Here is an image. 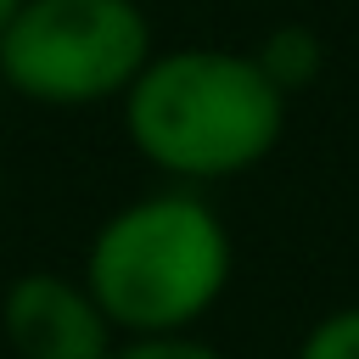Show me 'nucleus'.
<instances>
[{
  "mask_svg": "<svg viewBox=\"0 0 359 359\" xmlns=\"http://www.w3.org/2000/svg\"><path fill=\"white\" fill-rule=\"evenodd\" d=\"M118 107L135 151L191 191L252 174L286 129V95L269 84L258 56L224 45L151 50Z\"/></svg>",
  "mask_w": 359,
  "mask_h": 359,
  "instance_id": "nucleus-1",
  "label": "nucleus"
},
{
  "mask_svg": "<svg viewBox=\"0 0 359 359\" xmlns=\"http://www.w3.org/2000/svg\"><path fill=\"white\" fill-rule=\"evenodd\" d=\"M236 247L219 208L168 185L123 202L84 247V286L118 337H180L230 292Z\"/></svg>",
  "mask_w": 359,
  "mask_h": 359,
  "instance_id": "nucleus-2",
  "label": "nucleus"
},
{
  "mask_svg": "<svg viewBox=\"0 0 359 359\" xmlns=\"http://www.w3.org/2000/svg\"><path fill=\"white\" fill-rule=\"evenodd\" d=\"M140 0H22L0 34V79L34 107L123 101L151 62Z\"/></svg>",
  "mask_w": 359,
  "mask_h": 359,
  "instance_id": "nucleus-3",
  "label": "nucleus"
},
{
  "mask_svg": "<svg viewBox=\"0 0 359 359\" xmlns=\"http://www.w3.org/2000/svg\"><path fill=\"white\" fill-rule=\"evenodd\" d=\"M0 331L17 359H107L118 348V331L90 286L56 269H28L6 286Z\"/></svg>",
  "mask_w": 359,
  "mask_h": 359,
  "instance_id": "nucleus-4",
  "label": "nucleus"
},
{
  "mask_svg": "<svg viewBox=\"0 0 359 359\" xmlns=\"http://www.w3.org/2000/svg\"><path fill=\"white\" fill-rule=\"evenodd\" d=\"M252 56H258V67L269 73V84L292 101L303 84H314V79H320L325 45L314 39V28H303V22H280V28H275V34H269Z\"/></svg>",
  "mask_w": 359,
  "mask_h": 359,
  "instance_id": "nucleus-5",
  "label": "nucleus"
},
{
  "mask_svg": "<svg viewBox=\"0 0 359 359\" xmlns=\"http://www.w3.org/2000/svg\"><path fill=\"white\" fill-rule=\"evenodd\" d=\"M292 359H359V303L331 309L325 320H314Z\"/></svg>",
  "mask_w": 359,
  "mask_h": 359,
  "instance_id": "nucleus-6",
  "label": "nucleus"
},
{
  "mask_svg": "<svg viewBox=\"0 0 359 359\" xmlns=\"http://www.w3.org/2000/svg\"><path fill=\"white\" fill-rule=\"evenodd\" d=\"M107 359H224L213 342L180 331V337H118V348Z\"/></svg>",
  "mask_w": 359,
  "mask_h": 359,
  "instance_id": "nucleus-7",
  "label": "nucleus"
},
{
  "mask_svg": "<svg viewBox=\"0 0 359 359\" xmlns=\"http://www.w3.org/2000/svg\"><path fill=\"white\" fill-rule=\"evenodd\" d=\"M17 11H22V0H0V34L11 28V17H17Z\"/></svg>",
  "mask_w": 359,
  "mask_h": 359,
  "instance_id": "nucleus-8",
  "label": "nucleus"
},
{
  "mask_svg": "<svg viewBox=\"0 0 359 359\" xmlns=\"http://www.w3.org/2000/svg\"><path fill=\"white\" fill-rule=\"evenodd\" d=\"M0 202H6V168H0Z\"/></svg>",
  "mask_w": 359,
  "mask_h": 359,
  "instance_id": "nucleus-9",
  "label": "nucleus"
}]
</instances>
